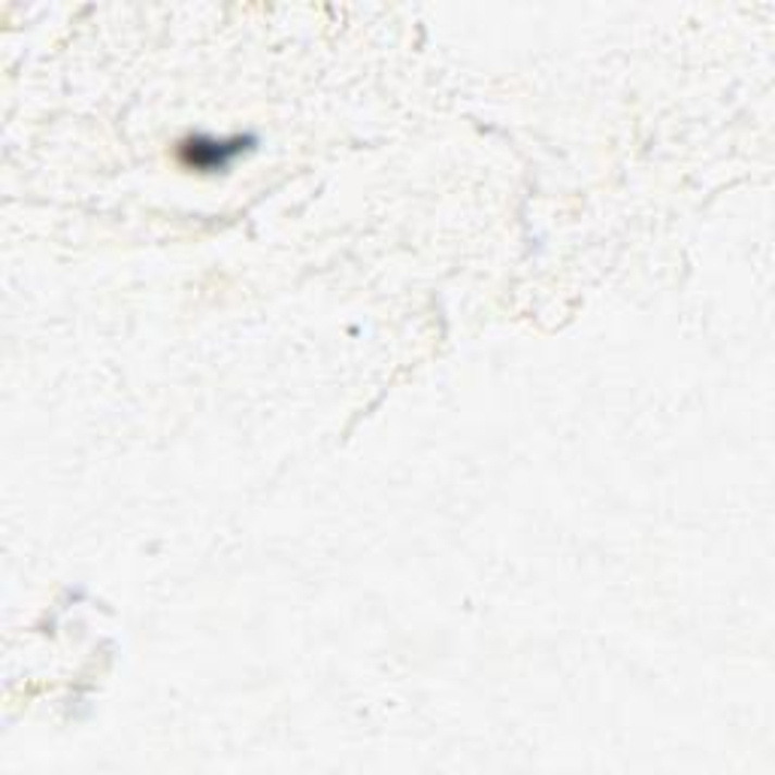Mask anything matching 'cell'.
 Wrapping results in <instances>:
<instances>
[{
    "label": "cell",
    "instance_id": "6da1fadb",
    "mask_svg": "<svg viewBox=\"0 0 775 775\" xmlns=\"http://www.w3.org/2000/svg\"><path fill=\"white\" fill-rule=\"evenodd\" d=\"M242 140L215 142V140H191L183 146V161L188 167L198 170H225L234 158L240 155Z\"/></svg>",
    "mask_w": 775,
    "mask_h": 775
}]
</instances>
